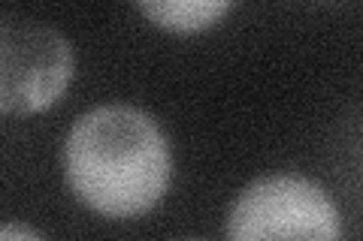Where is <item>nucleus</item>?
<instances>
[{"label":"nucleus","mask_w":363,"mask_h":241,"mask_svg":"<svg viewBox=\"0 0 363 241\" xmlns=\"http://www.w3.org/2000/svg\"><path fill=\"white\" fill-rule=\"evenodd\" d=\"M64 172L91 211L128 221L161 202L173 157L152 114L133 106H100L82 114L67 136Z\"/></svg>","instance_id":"1"},{"label":"nucleus","mask_w":363,"mask_h":241,"mask_svg":"<svg viewBox=\"0 0 363 241\" xmlns=\"http://www.w3.org/2000/svg\"><path fill=\"white\" fill-rule=\"evenodd\" d=\"M230 241H339V211L321 184L303 175H269L236 196Z\"/></svg>","instance_id":"2"},{"label":"nucleus","mask_w":363,"mask_h":241,"mask_svg":"<svg viewBox=\"0 0 363 241\" xmlns=\"http://www.w3.org/2000/svg\"><path fill=\"white\" fill-rule=\"evenodd\" d=\"M73 49L52 25L0 13V112L33 114L58 102L73 78Z\"/></svg>","instance_id":"3"},{"label":"nucleus","mask_w":363,"mask_h":241,"mask_svg":"<svg viewBox=\"0 0 363 241\" xmlns=\"http://www.w3.org/2000/svg\"><path fill=\"white\" fill-rule=\"evenodd\" d=\"M230 9L227 0H161V4H140V13L152 18L157 28L176 33L206 30Z\"/></svg>","instance_id":"4"},{"label":"nucleus","mask_w":363,"mask_h":241,"mask_svg":"<svg viewBox=\"0 0 363 241\" xmlns=\"http://www.w3.org/2000/svg\"><path fill=\"white\" fill-rule=\"evenodd\" d=\"M0 241H45V238L21 223H4L0 226Z\"/></svg>","instance_id":"5"}]
</instances>
